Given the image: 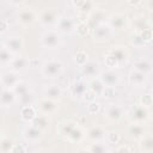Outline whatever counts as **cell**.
I'll return each mask as SVG.
<instances>
[{
  "mask_svg": "<svg viewBox=\"0 0 153 153\" xmlns=\"http://www.w3.org/2000/svg\"><path fill=\"white\" fill-rule=\"evenodd\" d=\"M130 42H131L134 45H137V47H141V45H143V44H145L143 39L140 37V35H139L137 32H135V35H133V36H131Z\"/></svg>",
  "mask_w": 153,
  "mask_h": 153,
  "instance_id": "obj_44",
  "label": "cell"
},
{
  "mask_svg": "<svg viewBox=\"0 0 153 153\" xmlns=\"http://www.w3.org/2000/svg\"><path fill=\"white\" fill-rule=\"evenodd\" d=\"M145 134V127L141 123H133L128 127V135L130 139L140 140Z\"/></svg>",
  "mask_w": 153,
  "mask_h": 153,
  "instance_id": "obj_21",
  "label": "cell"
},
{
  "mask_svg": "<svg viewBox=\"0 0 153 153\" xmlns=\"http://www.w3.org/2000/svg\"><path fill=\"white\" fill-rule=\"evenodd\" d=\"M105 116L110 122H117L123 116V109L117 104H109L105 108Z\"/></svg>",
  "mask_w": 153,
  "mask_h": 153,
  "instance_id": "obj_13",
  "label": "cell"
},
{
  "mask_svg": "<svg viewBox=\"0 0 153 153\" xmlns=\"http://www.w3.org/2000/svg\"><path fill=\"white\" fill-rule=\"evenodd\" d=\"M30 123H31L32 127H35V128H37L38 130L43 131V130H45V129L49 127L50 120H49V117H48L47 115H41V116H36Z\"/></svg>",
  "mask_w": 153,
  "mask_h": 153,
  "instance_id": "obj_24",
  "label": "cell"
},
{
  "mask_svg": "<svg viewBox=\"0 0 153 153\" xmlns=\"http://www.w3.org/2000/svg\"><path fill=\"white\" fill-rule=\"evenodd\" d=\"M87 149L90 153H108L109 152L108 146L100 141L99 142H92L91 145H88Z\"/></svg>",
  "mask_w": 153,
  "mask_h": 153,
  "instance_id": "obj_32",
  "label": "cell"
},
{
  "mask_svg": "<svg viewBox=\"0 0 153 153\" xmlns=\"http://www.w3.org/2000/svg\"><path fill=\"white\" fill-rule=\"evenodd\" d=\"M12 60H13V54L10 50H7L6 48L0 49V63H1V66L2 65H10Z\"/></svg>",
  "mask_w": 153,
  "mask_h": 153,
  "instance_id": "obj_35",
  "label": "cell"
},
{
  "mask_svg": "<svg viewBox=\"0 0 153 153\" xmlns=\"http://www.w3.org/2000/svg\"><path fill=\"white\" fill-rule=\"evenodd\" d=\"M74 153H90V152H88L87 148H79V149H76Z\"/></svg>",
  "mask_w": 153,
  "mask_h": 153,
  "instance_id": "obj_50",
  "label": "cell"
},
{
  "mask_svg": "<svg viewBox=\"0 0 153 153\" xmlns=\"http://www.w3.org/2000/svg\"><path fill=\"white\" fill-rule=\"evenodd\" d=\"M106 53H109L110 55L114 56V59L116 60V62H117V65H118V68H120L121 66H123L124 63H127L128 57H129L128 50L126 49V47H122V45L111 47Z\"/></svg>",
  "mask_w": 153,
  "mask_h": 153,
  "instance_id": "obj_6",
  "label": "cell"
},
{
  "mask_svg": "<svg viewBox=\"0 0 153 153\" xmlns=\"http://www.w3.org/2000/svg\"><path fill=\"white\" fill-rule=\"evenodd\" d=\"M0 68H1V63H0Z\"/></svg>",
  "mask_w": 153,
  "mask_h": 153,
  "instance_id": "obj_53",
  "label": "cell"
},
{
  "mask_svg": "<svg viewBox=\"0 0 153 153\" xmlns=\"http://www.w3.org/2000/svg\"><path fill=\"white\" fill-rule=\"evenodd\" d=\"M62 71H63V65L60 60H56V59L48 60L42 66V74L49 79L59 76L62 73Z\"/></svg>",
  "mask_w": 153,
  "mask_h": 153,
  "instance_id": "obj_1",
  "label": "cell"
},
{
  "mask_svg": "<svg viewBox=\"0 0 153 153\" xmlns=\"http://www.w3.org/2000/svg\"><path fill=\"white\" fill-rule=\"evenodd\" d=\"M38 108H39V111L43 114V115H50L53 112H55V110L57 109V103L56 100H51V99H48V98H43L39 100L38 103Z\"/></svg>",
  "mask_w": 153,
  "mask_h": 153,
  "instance_id": "obj_17",
  "label": "cell"
},
{
  "mask_svg": "<svg viewBox=\"0 0 153 153\" xmlns=\"http://www.w3.org/2000/svg\"><path fill=\"white\" fill-rule=\"evenodd\" d=\"M86 90H87V86L82 80H74L69 85V91L73 96H82Z\"/></svg>",
  "mask_w": 153,
  "mask_h": 153,
  "instance_id": "obj_27",
  "label": "cell"
},
{
  "mask_svg": "<svg viewBox=\"0 0 153 153\" xmlns=\"http://www.w3.org/2000/svg\"><path fill=\"white\" fill-rule=\"evenodd\" d=\"M76 10L79 11V14L80 16H87L91 10H93V2L92 1H88V0H79V1H73L72 2Z\"/></svg>",
  "mask_w": 153,
  "mask_h": 153,
  "instance_id": "obj_23",
  "label": "cell"
},
{
  "mask_svg": "<svg viewBox=\"0 0 153 153\" xmlns=\"http://www.w3.org/2000/svg\"><path fill=\"white\" fill-rule=\"evenodd\" d=\"M20 116L25 122H31L37 116V112L32 105H25L20 110Z\"/></svg>",
  "mask_w": 153,
  "mask_h": 153,
  "instance_id": "obj_28",
  "label": "cell"
},
{
  "mask_svg": "<svg viewBox=\"0 0 153 153\" xmlns=\"http://www.w3.org/2000/svg\"><path fill=\"white\" fill-rule=\"evenodd\" d=\"M2 137H4V136H2V131H1V130H0V140H1V139H2Z\"/></svg>",
  "mask_w": 153,
  "mask_h": 153,
  "instance_id": "obj_52",
  "label": "cell"
},
{
  "mask_svg": "<svg viewBox=\"0 0 153 153\" xmlns=\"http://www.w3.org/2000/svg\"><path fill=\"white\" fill-rule=\"evenodd\" d=\"M14 146V141L10 137H2L0 140V153H11Z\"/></svg>",
  "mask_w": 153,
  "mask_h": 153,
  "instance_id": "obj_33",
  "label": "cell"
},
{
  "mask_svg": "<svg viewBox=\"0 0 153 153\" xmlns=\"http://www.w3.org/2000/svg\"><path fill=\"white\" fill-rule=\"evenodd\" d=\"M104 85H103V82L99 80V78H93L91 81H90V84H88V88L96 94V96H102V93H103V91H104Z\"/></svg>",
  "mask_w": 153,
  "mask_h": 153,
  "instance_id": "obj_30",
  "label": "cell"
},
{
  "mask_svg": "<svg viewBox=\"0 0 153 153\" xmlns=\"http://www.w3.org/2000/svg\"><path fill=\"white\" fill-rule=\"evenodd\" d=\"M98 63L94 61H87L85 65L81 66V73L85 76H94L98 72Z\"/></svg>",
  "mask_w": 153,
  "mask_h": 153,
  "instance_id": "obj_26",
  "label": "cell"
},
{
  "mask_svg": "<svg viewBox=\"0 0 153 153\" xmlns=\"http://www.w3.org/2000/svg\"><path fill=\"white\" fill-rule=\"evenodd\" d=\"M133 68L136 72H140L145 75H148L152 73V62L147 59H137L133 63Z\"/></svg>",
  "mask_w": 153,
  "mask_h": 153,
  "instance_id": "obj_16",
  "label": "cell"
},
{
  "mask_svg": "<svg viewBox=\"0 0 153 153\" xmlns=\"http://www.w3.org/2000/svg\"><path fill=\"white\" fill-rule=\"evenodd\" d=\"M76 31H78L80 35L85 36V35L88 33V31H90V26H88V24H86V23H81L79 26H76Z\"/></svg>",
  "mask_w": 153,
  "mask_h": 153,
  "instance_id": "obj_46",
  "label": "cell"
},
{
  "mask_svg": "<svg viewBox=\"0 0 153 153\" xmlns=\"http://www.w3.org/2000/svg\"><path fill=\"white\" fill-rule=\"evenodd\" d=\"M129 117L134 123H145L148 117H149V111L147 108L142 106V105H136L134 108H131L130 112H129Z\"/></svg>",
  "mask_w": 153,
  "mask_h": 153,
  "instance_id": "obj_3",
  "label": "cell"
},
{
  "mask_svg": "<svg viewBox=\"0 0 153 153\" xmlns=\"http://www.w3.org/2000/svg\"><path fill=\"white\" fill-rule=\"evenodd\" d=\"M128 22V17L124 13H114L109 17L106 24L111 27V30H122L126 27Z\"/></svg>",
  "mask_w": 153,
  "mask_h": 153,
  "instance_id": "obj_8",
  "label": "cell"
},
{
  "mask_svg": "<svg viewBox=\"0 0 153 153\" xmlns=\"http://www.w3.org/2000/svg\"><path fill=\"white\" fill-rule=\"evenodd\" d=\"M116 94V91H115V87H104V91L102 93V96L104 98H114Z\"/></svg>",
  "mask_w": 153,
  "mask_h": 153,
  "instance_id": "obj_43",
  "label": "cell"
},
{
  "mask_svg": "<svg viewBox=\"0 0 153 153\" xmlns=\"http://www.w3.org/2000/svg\"><path fill=\"white\" fill-rule=\"evenodd\" d=\"M94 39L98 42H104L111 38L112 36V30L106 23H100L94 27Z\"/></svg>",
  "mask_w": 153,
  "mask_h": 153,
  "instance_id": "obj_11",
  "label": "cell"
},
{
  "mask_svg": "<svg viewBox=\"0 0 153 153\" xmlns=\"http://www.w3.org/2000/svg\"><path fill=\"white\" fill-rule=\"evenodd\" d=\"M43 93H44L45 98L51 99V100H57L62 96V90L59 85L53 84V85H47L43 88Z\"/></svg>",
  "mask_w": 153,
  "mask_h": 153,
  "instance_id": "obj_18",
  "label": "cell"
},
{
  "mask_svg": "<svg viewBox=\"0 0 153 153\" xmlns=\"http://www.w3.org/2000/svg\"><path fill=\"white\" fill-rule=\"evenodd\" d=\"M33 153H49L47 149H38V151H35Z\"/></svg>",
  "mask_w": 153,
  "mask_h": 153,
  "instance_id": "obj_51",
  "label": "cell"
},
{
  "mask_svg": "<svg viewBox=\"0 0 153 153\" xmlns=\"http://www.w3.org/2000/svg\"><path fill=\"white\" fill-rule=\"evenodd\" d=\"M29 66V60L24 56H17V57H13V60L11 61L10 63V67L13 72L16 73H19V72H23Z\"/></svg>",
  "mask_w": 153,
  "mask_h": 153,
  "instance_id": "obj_19",
  "label": "cell"
},
{
  "mask_svg": "<svg viewBox=\"0 0 153 153\" xmlns=\"http://www.w3.org/2000/svg\"><path fill=\"white\" fill-rule=\"evenodd\" d=\"M116 153H130V149L127 146H121V147L117 148Z\"/></svg>",
  "mask_w": 153,
  "mask_h": 153,
  "instance_id": "obj_49",
  "label": "cell"
},
{
  "mask_svg": "<svg viewBox=\"0 0 153 153\" xmlns=\"http://www.w3.org/2000/svg\"><path fill=\"white\" fill-rule=\"evenodd\" d=\"M134 27H135L136 32H141V31H143V30H146V29H151L149 25L147 24V22H146L142 17L135 18V20H134Z\"/></svg>",
  "mask_w": 153,
  "mask_h": 153,
  "instance_id": "obj_36",
  "label": "cell"
},
{
  "mask_svg": "<svg viewBox=\"0 0 153 153\" xmlns=\"http://www.w3.org/2000/svg\"><path fill=\"white\" fill-rule=\"evenodd\" d=\"M139 35H140V37L143 39V42L146 43V42H149L151 39H152V30L151 29H146V30H143V31H141V32H137Z\"/></svg>",
  "mask_w": 153,
  "mask_h": 153,
  "instance_id": "obj_41",
  "label": "cell"
},
{
  "mask_svg": "<svg viewBox=\"0 0 153 153\" xmlns=\"http://www.w3.org/2000/svg\"><path fill=\"white\" fill-rule=\"evenodd\" d=\"M23 47H24V41H23L22 36L13 35V36L7 37V39L5 41V48L7 50H10L13 55L19 54L23 50Z\"/></svg>",
  "mask_w": 153,
  "mask_h": 153,
  "instance_id": "obj_7",
  "label": "cell"
},
{
  "mask_svg": "<svg viewBox=\"0 0 153 153\" xmlns=\"http://www.w3.org/2000/svg\"><path fill=\"white\" fill-rule=\"evenodd\" d=\"M56 25H57V30L62 33H72L76 29L75 20L72 19L71 17H67V16L59 17Z\"/></svg>",
  "mask_w": 153,
  "mask_h": 153,
  "instance_id": "obj_9",
  "label": "cell"
},
{
  "mask_svg": "<svg viewBox=\"0 0 153 153\" xmlns=\"http://www.w3.org/2000/svg\"><path fill=\"white\" fill-rule=\"evenodd\" d=\"M41 44L47 49H55L60 45V35L55 30L44 31L41 36Z\"/></svg>",
  "mask_w": 153,
  "mask_h": 153,
  "instance_id": "obj_2",
  "label": "cell"
},
{
  "mask_svg": "<svg viewBox=\"0 0 153 153\" xmlns=\"http://www.w3.org/2000/svg\"><path fill=\"white\" fill-rule=\"evenodd\" d=\"M75 126H76V124H75V122H74V121H65V122H62V123L60 124L59 131H60V134H61V135L67 136V135L72 131V129H73Z\"/></svg>",
  "mask_w": 153,
  "mask_h": 153,
  "instance_id": "obj_34",
  "label": "cell"
},
{
  "mask_svg": "<svg viewBox=\"0 0 153 153\" xmlns=\"http://www.w3.org/2000/svg\"><path fill=\"white\" fill-rule=\"evenodd\" d=\"M8 29V22L6 19H0V33L6 32Z\"/></svg>",
  "mask_w": 153,
  "mask_h": 153,
  "instance_id": "obj_48",
  "label": "cell"
},
{
  "mask_svg": "<svg viewBox=\"0 0 153 153\" xmlns=\"http://www.w3.org/2000/svg\"><path fill=\"white\" fill-rule=\"evenodd\" d=\"M87 109H88V111H90L91 114H97V112L100 110V104H99L98 102H96V100L90 102L88 105H87Z\"/></svg>",
  "mask_w": 153,
  "mask_h": 153,
  "instance_id": "obj_42",
  "label": "cell"
},
{
  "mask_svg": "<svg viewBox=\"0 0 153 153\" xmlns=\"http://www.w3.org/2000/svg\"><path fill=\"white\" fill-rule=\"evenodd\" d=\"M11 153H26V148L22 143H14Z\"/></svg>",
  "mask_w": 153,
  "mask_h": 153,
  "instance_id": "obj_47",
  "label": "cell"
},
{
  "mask_svg": "<svg viewBox=\"0 0 153 153\" xmlns=\"http://www.w3.org/2000/svg\"><path fill=\"white\" fill-rule=\"evenodd\" d=\"M33 99H35V97H33L32 91H29V92H26L25 94H23V96L19 97V100H20V103L23 104V106H25V105H31L32 102H33Z\"/></svg>",
  "mask_w": 153,
  "mask_h": 153,
  "instance_id": "obj_38",
  "label": "cell"
},
{
  "mask_svg": "<svg viewBox=\"0 0 153 153\" xmlns=\"http://www.w3.org/2000/svg\"><path fill=\"white\" fill-rule=\"evenodd\" d=\"M18 81H20L18 73H16L13 71L5 72L0 75V82L5 88H13Z\"/></svg>",
  "mask_w": 153,
  "mask_h": 153,
  "instance_id": "obj_12",
  "label": "cell"
},
{
  "mask_svg": "<svg viewBox=\"0 0 153 153\" xmlns=\"http://www.w3.org/2000/svg\"><path fill=\"white\" fill-rule=\"evenodd\" d=\"M139 148L142 153H152V151H153V137H152L151 133L145 134L140 139Z\"/></svg>",
  "mask_w": 153,
  "mask_h": 153,
  "instance_id": "obj_22",
  "label": "cell"
},
{
  "mask_svg": "<svg viewBox=\"0 0 153 153\" xmlns=\"http://www.w3.org/2000/svg\"><path fill=\"white\" fill-rule=\"evenodd\" d=\"M105 139L109 143H118L121 136L117 131H109V133L105 134Z\"/></svg>",
  "mask_w": 153,
  "mask_h": 153,
  "instance_id": "obj_39",
  "label": "cell"
},
{
  "mask_svg": "<svg viewBox=\"0 0 153 153\" xmlns=\"http://www.w3.org/2000/svg\"><path fill=\"white\" fill-rule=\"evenodd\" d=\"M42 136V131L38 130L37 128L32 127L31 124L29 127H26L24 130H23V137L26 140V141H30V142H35V141H38Z\"/></svg>",
  "mask_w": 153,
  "mask_h": 153,
  "instance_id": "obj_20",
  "label": "cell"
},
{
  "mask_svg": "<svg viewBox=\"0 0 153 153\" xmlns=\"http://www.w3.org/2000/svg\"><path fill=\"white\" fill-rule=\"evenodd\" d=\"M17 20L22 26H30L36 22V13L31 8H22L18 12Z\"/></svg>",
  "mask_w": 153,
  "mask_h": 153,
  "instance_id": "obj_10",
  "label": "cell"
},
{
  "mask_svg": "<svg viewBox=\"0 0 153 153\" xmlns=\"http://www.w3.org/2000/svg\"><path fill=\"white\" fill-rule=\"evenodd\" d=\"M146 80H147V75H145V74H142L140 72H136V71L133 69L129 73V82L133 86H136V87L142 86L146 82Z\"/></svg>",
  "mask_w": 153,
  "mask_h": 153,
  "instance_id": "obj_25",
  "label": "cell"
},
{
  "mask_svg": "<svg viewBox=\"0 0 153 153\" xmlns=\"http://www.w3.org/2000/svg\"><path fill=\"white\" fill-rule=\"evenodd\" d=\"M96 97H97V96H96V94H94V93H93L88 87H87V90H86V91L84 92V94H82V98H84L86 102H88V103H90V102L96 100Z\"/></svg>",
  "mask_w": 153,
  "mask_h": 153,
  "instance_id": "obj_45",
  "label": "cell"
},
{
  "mask_svg": "<svg viewBox=\"0 0 153 153\" xmlns=\"http://www.w3.org/2000/svg\"><path fill=\"white\" fill-rule=\"evenodd\" d=\"M17 100V96L12 91V88H4L0 91V105L4 108L12 106Z\"/></svg>",
  "mask_w": 153,
  "mask_h": 153,
  "instance_id": "obj_14",
  "label": "cell"
},
{
  "mask_svg": "<svg viewBox=\"0 0 153 153\" xmlns=\"http://www.w3.org/2000/svg\"><path fill=\"white\" fill-rule=\"evenodd\" d=\"M105 134H106V131H105V129L103 127L92 126L91 128H88V130L86 133V136L92 142H99L105 137Z\"/></svg>",
  "mask_w": 153,
  "mask_h": 153,
  "instance_id": "obj_15",
  "label": "cell"
},
{
  "mask_svg": "<svg viewBox=\"0 0 153 153\" xmlns=\"http://www.w3.org/2000/svg\"><path fill=\"white\" fill-rule=\"evenodd\" d=\"M152 96L151 94H145V96H142L141 97V99H140V105H142V106H145V108H149L151 105H152Z\"/></svg>",
  "mask_w": 153,
  "mask_h": 153,
  "instance_id": "obj_40",
  "label": "cell"
},
{
  "mask_svg": "<svg viewBox=\"0 0 153 153\" xmlns=\"http://www.w3.org/2000/svg\"><path fill=\"white\" fill-rule=\"evenodd\" d=\"M74 60H75V62L81 67L82 65H85L86 62H87V53L85 51V50H79L76 54H75V57H74Z\"/></svg>",
  "mask_w": 153,
  "mask_h": 153,
  "instance_id": "obj_37",
  "label": "cell"
},
{
  "mask_svg": "<svg viewBox=\"0 0 153 153\" xmlns=\"http://www.w3.org/2000/svg\"><path fill=\"white\" fill-rule=\"evenodd\" d=\"M99 80L105 87H115L120 82V74L115 72V69H108L100 73Z\"/></svg>",
  "mask_w": 153,
  "mask_h": 153,
  "instance_id": "obj_5",
  "label": "cell"
},
{
  "mask_svg": "<svg viewBox=\"0 0 153 153\" xmlns=\"http://www.w3.org/2000/svg\"><path fill=\"white\" fill-rule=\"evenodd\" d=\"M57 19H59V16L56 11L51 8H44L38 14V22L43 26H53L57 23Z\"/></svg>",
  "mask_w": 153,
  "mask_h": 153,
  "instance_id": "obj_4",
  "label": "cell"
},
{
  "mask_svg": "<svg viewBox=\"0 0 153 153\" xmlns=\"http://www.w3.org/2000/svg\"><path fill=\"white\" fill-rule=\"evenodd\" d=\"M69 141H72V142H80L84 137H85V133H84V130L80 128V127H78V126H75L73 129H72V131L66 136Z\"/></svg>",
  "mask_w": 153,
  "mask_h": 153,
  "instance_id": "obj_29",
  "label": "cell"
},
{
  "mask_svg": "<svg viewBox=\"0 0 153 153\" xmlns=\"http://www.w3.org/2000/svg\"><path fill=\"white\" fill-rule=\"evenodd\" d=\"M12 91L14 92V94H16L17 97H20V96L25 94L26 92L31 91V90H30V84H27L26 81L20 80V81H18V82L16 84V86L12 88Z\"/></svg>",
  "mask_w": 153,
  "mask_h": 153,
  "instance_id": "obj_31",
  "label": "cell"
}]
</instances>
